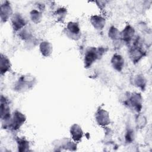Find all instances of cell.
<instances>
[{"label":"cell","instance_id":"6da1fadb","mask_svg":"<svg viewBox=\"0 0 152 152\" xmlns=\"http://www.w3.org/2000/svg\"><path fill=\"white\" fill-rule=\"evenodd\" d=\"M107 50L108 48L104 46L87 47L83 56L84 68L87 69L90 68L95 62L103 57Z\"/></svg>","mask_w":152,"mask_h":152},{"label":"cell","instance_id":"7a4b0ae2","mask_svg":"<svg viewBox=\"0 0 152 152\" xmlns=\"http://www.w3.org/2000/svg\"><path fill=\"white\" fill-rule=\"evenodd\" d=\"M121 103L132 112L140 113L142 109L143 98L139 92L126 91L121 98Z\"/></svg>","mask_w":152,"mask_h":152},{"label":"cell","instance_id":"3957f363","mask_svg":"<svg viewBox=\"0 0 152 152\" xmlns=\"http://www.w3.org/2000/svg\"><path fill=\"white\" fill-rule=\"evenodd\" d=\"M36 78L30 74H26L20 75L14 82L12 89L17 93H24L32 90L37 84Z\"/></svg>","mask_w":152,"mask_h":152},{"label":"cell","instance_id":"277c9868","mask_svg":"<svg viewBox=\"0 0 152 152\" xmlns=\"http://www.w3.org/2000/svg\"><path fill=\"white\" fill-rule=\"evenodd\" d=\"M26 121L27 117L26 115L20 110L15 109L12 111L11 117L9 121L2 126L1 128L11 132H16L21 128Z\"/></svg>","mask_w":152,"mask_h":152},{"label":"cell","instance_id":"5b68a950","mask_svg":"<svg viewBox=\"0 0 152 152\" xmlns=\"http://www.w3.org/2000/svg\"><path fill=\"white\" fill-rule=\"evenodd\" d=\"M12 111H11V102L9 98L1 94L0 100V114L1 127L5 125L10 119L12 115Z\"/></svg>","mask_w":152,"mask_h":152},{"label":"cell","instance_id":"8992f818","mask_svg":"<svg viewBox=\"0 0 152 152\" xmlns=\"http://www.w3.org/2000/svg\"><path fill=\"white\" fill-rule=\"evenodd\" d=\"M52 145L55 148L54 151H74L77 150V143L71 138H63L53 141Z\"/></svg>","mask_w":152,"mask_h":152},{"label":"cell","instance_id":"52a82bcc","mask_svg":"<svg viewBox=\"0 0 152 152\" xmlns=\"http://www.w3.org/2000/svg\"><path fill=\"white\" fill-rule=\"evenodd\" d=\"M128 55L134 64L139 63L147 56V50L144 46H129L128 47Z\"/></svg>","mask_w":152,"mask_h":152},{"label":"cell","instance_id":"ba28073f","mask_svg":"<svg viewBox=\"0 0 152 152\" xmlns=\"http://www.w3.org/2000/svg\"><path fill=\"white\" fill-rule=\"evenodd\" d=\"M64 33L68 39L74 41L80 40L81 37L80 24L76 21H69L64 29Z\"/></svg>","mask_w":152,"mask_h":152},{"label":"cell","instance_id":"9c48e42d","mask_svg":"<svg viewBox=\"0 0 152 152\" xmlns=\"http://www.w3.org/2000/svg\"><path fill=\"white\" fill-rule=\"evenodd\" d=\"M94 120L99 126L103 128L107 127L111 122L109 112L100 106L97 107L94 113Z\"/></svg>","mask_w":152,"mask_h":152},{"label":"cell","instance_id":"30bf717a","mask_svg":"<svg viewBox=\"0 0 152 152\" xmlns=\"http://www.w3.org/2000/svg\"><path fill=\"white\" fill-rule=\"evenodd\" d=\"M10 21L11 22V27L15 33H18L28 25L26 18L19 12H14Z\"/></svg>","mask_w":152,"mask_h":152},{"label":"cell","instance_id":"8fae6325","mask_svg":"<svg viewBox=\"0 0 152 152\" xmlns=\"http://www.w3.org/2000/svg\"><path fill=\"white\" fill-rule=\"evenodd\" d=\"M14 13L12 5L9 1H1L0 5V19L2 24L6 23L10 20Z\"/></svg>","mask_w":152,"mask_h":152},{"label":"cell","instance_id":"7c38bea8","mask_svg":"<svg viewBox=\"0 0 152 152\" xmlns=\"http://www.w3.org/2000/svg\"><path fill=\"white\" fill-rule=\"evenodd\" d=\"M136 34L135 28L130 24L127 23L121 31V40L123 45L129 46Z\"/></svg>","mask_w":152,"mask_h":152},{"label":"cell","instance_id":"4fadbf2b","mask_svg":"<svg viewBox=\"0 0 152 152\" xmlns=\"http://www.w3.org/2000/svg\"><path fill=\"white\" fill-rule=\"evenodd\" d=\"M110 62L112 68L116 72H122L125 67V59L122 55L118 53H115L113 54L110 58Z\"/></svg>","mask_w":152,"mask_h":152},{"label":"cell","instance_id":"5bb4252c","mask_svg":"<svg viewBox=\"0 0 152 152\" xmlns=\"http://www.w3.org/2000/svg\"><path fill=\"white\" fill-rule=\"evenodd\" d=\"M69 134L71 138L77 143L81 142L84 137V131L82 127L78 124H73L70 126Z\"/></svg>","mask_w":152,"mask_h":152},{"label":"cell","instance_id":"9a60e30c","mask_svg":"<svg viewBox=\"0 0 152 152\" xmlns=\"http://www.w3.org/2000/svg\"><path fill=\"white\" fill-rule=\"evenodd\" d=\"M89 20L93 27L95 30L100 31L104 28L106 23L105 18L100 15H92L90 16Z\"/></svg>","mask_w":152,"mask_h":152},{"label":"cell","instance_id":"2e32d148","mask_svg":"<svg viewBox=\"0 0 152 152\" xmlns=\"http://www.w3.org/2000/svg\"><path fill=\"white\" fill-rule=\"evenodd\" d=\"M12 69V64L7 55L1 53L0 55V74L1 76L5 75Z\"/></svg>","mask_w":152,"mask_h":152},{"label":"cell","instance_id":"e0dca14e","mask_svg":"<svg viewBox=\"0 0 152 152\" xmlns=\"http://www.w3.org/2000/svg\"><path fill=\"white\" fill-rule=\"evenodd\" d=\"M107 36L111 40L115 46H120L123 45L121 40V31L115 26L112 25L109 27L107 31Z\"/></svg>","mask_w":152,"mask_h":152},{"label":"cell","instance_id":"ac0fdd59","mask_svg":"<svg viewBox=\"0 0 152 152\" xmlns=\"http://www.w3.org/2000/svg\"><path fill=\"white\" fill-rule=\"evenodd\" d=\"M17 150L19 152H27L30 151V142L25 137H16L15 138Z\"/></svg>","mask_w":152,"mask_h":152},{"label":"cell","instance_id":"d6986e66","mask_svg":"<svg viewBox=\"0 0 152 152\" xmlns=\"http://www.w3.org/2000/svg\"><path fill=\"white\" fill-rule=\"evenodd\" d=\"M39 49L42 56L48 58L52 54L53 45L48 40H43L39 44Z\"/></svg>","mask_w":152,"mask_h":152},{"label":"cell","instance_id":"ffe728a7","mask_svg":"<svg viewBox=\"0 0 152 152\" xmlns=\"http://www.w3.org/2000/svg\"><path fill=\"white\" fill-rule=\"evenodd\" d=\"M68 14V10L64 7L56 8L53 12V17L55 21L59 23H62L65 20Z\"/></svg>","mask_w":152,"mask_h":152},{"label":"cell","instance_id":"44dd1931","mask_svg":"<svg viewBox=\"0 0 152 152\" xmlns=\"http://www.w3.org/2000/svg\"><path fill=\"white\" fill-rule=\"evenodd\" d=\"M134 85L141 91H144L147 84V80L142 74H137L133 80Z\"/></svg>","mask_w":152,"mask_h":152},{"label":"cell","instance_id":"7402d4cb","mask_svg":"<svg viewBox=\"0 0 152 152\" xmlns=\"http://www.w3.org/2000/svg\"><path fill=\"white\" fill-rule=\"evenodd\" d=\"M17 34L19 38L24 41V42L30 40L34 36L31 27L28 26V25L26 26L25 27L21 29L20 31L17 33Z\"/></svg>","mask_w":152,"mask_h":152},{"label":"cell","instance_id":"603a6c76","mask_svg":"<svg viewBox=\"0 0 152 152\" xmlns=\"http://www.w3.org/2000/svg\"><path fill=\"white\" fill-rule=\"evenodd\" d=\"M29 18L33 23L38 24L42 21L43 12L37 9H33L29 12Z\"/></svg>","mask_w":152,"mask_h":152},{"label":"cell","instance_id":"cb8c5ba5","mask_svg":"<svg viewBox=\"0 0 152 152\" xmlns=\"http://www.w3.org/2000/svg\"><path fill=\"white\" fill-rule=\"evenodd\" d=\"M135 126L137 129H143L147 124V120L146 117L140 113H136V116L135 118Z\"/></svg>","mask_w":152,"mask_h":152},{"label":"cell","instance_id":"d4e9b609","mask_svg":"<svg viewBox=\"0 0 152 152\" xmlns=\"http://www.w3.org/2000/svg\"><path fill=\"white\" fill-rule=\"evenodd\" d=\"M124 138L126 144H131L134 141L135 138V132L132 127L128 126L126 128L124 135Z\"/></svg>","mask_w":152,"mask_h":152},{"label":"cell","instance_id":"484cf974","mask_svg":"<svg viewBox=\"0 0 152 152\" xmlns=\"http://www.w3.org/2000/svg\"><path fill=\"white\" fill-rule=\"evenodd\" d=\"M38 42L39 41L37 39V38L35 37V36H34L30 40L26 42H24V46L25 47V48H27L28 50H30L34 48V47H36V46H37L39 44Z\"/></svg>","mask_w":152,"mask_h":152},{"label":"cell","instance_id":"4316f807","mask_svg":"<svg viewBox=\"0 0 152 152\" xmlns=\"http://www.w3.org/2000/svg\"><path fill=\"white\" fill-rule=\"evenodd\" d=\"M107 2V1H96V3L97 4V5L99 7L100 9H103L104 8L105 5L106 4V3Z\"/></svg>","mask_w":152,"mask_h":152}]
</instances>
